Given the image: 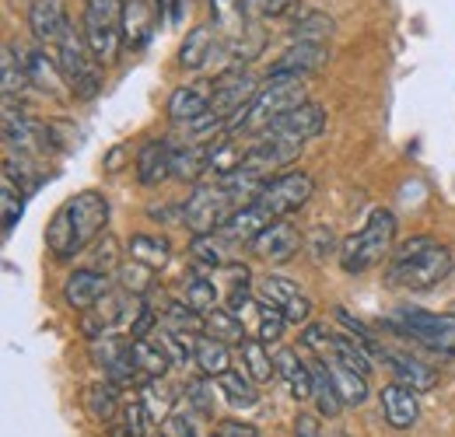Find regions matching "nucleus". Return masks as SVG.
Instances as JSON below:
<instances>
[{
  "label": "nucleus",
  "mask_w": 455,
  "mask_h": 437,
  "mask_svg": "<svg viewBox=\"0 0 455 437\" xmlns=\"http://www.w3.org/2000/svg\"><path fill=\"white\" fill-rule=\"evenodd\" d=\"M106 220H109V200L102 193L84 189V193L70 196L57 214L50 218V224H46V249H50V256L60 259V263L81 256L106 231Z\"/></svg>",
  "instance_id": "nucleus-1"
},
{
  "label": "nucleus",
  "mask_w": 455,
  "mask_h": 437,
  "mask_svg": "<svg viewBox=\"0 0 455 437\" xmlns=\"http://www.w3.org/2000/svg\"><path fill=\"white\" fill-rule=\"evenodd\" d=\"M452 252L427 238V234H417V238H406L393 252L389 259V283L403 287V290H431L438 283H445L452 276Z\"/></svg>",
  "instance_id": "nucleus-2"
},
{
  "label": "nucleus",
  "mask_w": 455,
  "mask_h": 437,
  "mask_svg": "<svg viewBox=\"0 0 455 437\" xmlns=\"http://www.w3.org/2000/svg\"><path fill=\"white\" fill-rule=\"evenodd\" d=\"M308 102V88L305 77H267V84L259 88V95L238 112L235 119H228V133H263L270 130L277 119H284L287 112Z\"/></svg>",
  "instance_id": "nucleus-3"
},
{
  "label": "nucleus",
  "mask_w": 455,
  "mask_h": 437,
  "mask_svg": "<svg viewBox=\"0 0 455 437\" xmlns=\"http://www.w3.org/2000/svg\"><path fill=\"white\" fill-rule=\"evenodd\" d=\"M393 242H396V214L393 211H375L368 224L350 234L340 245V266L343 274L357 276L368 274L371 266H379L386 256H393Z\"/></svg>",
  "instance_id": "nucleus-4"
},
{
  "label": "nucleus",
  "mask_w": 455,
  "mask_h": 437,
  "mask_svg": "<svg viewBox=\"0 0 455 437\" xmlns=\"http://www.w3.org/2000/svg\"><path fill=\"white\" fill-rule=\"evenodd\" d=\"M53 56H57L63 77H67V91H70L74 99L92 102V99L102 91V70H99L102 63L95 60V53H92V46H88V39H84L81 28L70 25V28L63 32V39L53 46Z\"/></svg>",
  "instance_id": "nucleus-5"
},
{
  "label": "nucleus",
  "mask_w": 455,
  "mask_h": 437,
  "mask_svg": "<svg viewBox=\"0 0 455 437\" xmlns=\"http://www.w3.org/2000/svg\"><path fill=\"white\" fill-rule=\"evenodd\" d=\"M81 32L99 63H116L123 50V0H84Z\"/></svg>",
  "instance_id": "nucleus-6"
},
{
  "label": "nucleus",
  "mask_w": 455,
  "mask_h": 437,
  "mask_svg": "<svg viewBox=\"0 0 455 437\" xmlns=\"http://www.w3.org/2000/svg\"><path fill=\"white\" fill-rule=\"evenodd\" d=\"M182 207H186L182 224H186L193 234H211V231H218V227L238 211V203L231 200V193L221 186V179H204V182H196L193 193H189V200H186Z\"/></svg>",
  "instance_id": "nucleus-7"
},
{
  "label": "nucleus",
  "mask_w": 455,
  "mask_h": 437,
  "mask_svg": "<svg viewBox=\"0 0 455 437\" xmlns=\"http://www.w3.org/2000/svg\"><path fill=\"white\" fill-rule=\"evenodd\" d=\"M396 326L406 336H413L417 343H424L427 350L455 357V312L435 315V312H420V308H399Z\"/></svg>",
  "instance_id": "nucleus-8"
},
{
  "label": "nucleus",
  "mask_w": 455,
  "mask_h": 437,
  "mask_svg": "<svg viewBox=\"0 0 455 437\" xmlns=\"http://www.w3.org/2000/svg\"><path fill=\"white\" fill-rule=\"evenodd\" d=\"M312 193H315V182H312L308 171H284V175H277V179H270L263 186V193L256 196V203L267 211L270 220H284L294 211H301Z\"/></svg>",
  "instance_id": "nucleus-9"
},
{
  "label": "nucleus",
  "mask_w": 455,
  "mask_h": 437,
  "mask_svg": "<svg viewBox=\"0 0 455 437\" xmlns=\"http://www.w3.org/2000/svg\"><path fill=\"white\" fill-rule=\"evenodd\" d=\"M256 95H259L256 77H252L249 70H242V67H231V70H225V74L211 84V112L221 115L228 123V119H235L238 112L245 109Z\"/></svg>",
  "instance_id": "nucleus-10"
},
{
  "label": "nucleus",
  "mask_w": 455,
  "mask_h": 437,
  "mask_svg": "<svg viewBox=\"0 0 455 437\" xmlns=\"http://www.w3.org/2000/svg\"><path fill=\"white\" fill-rule=\"evenodd\" d=\"M301 147H305V140H298V137H291L284 130L270 126V130H263V133L249 144L245 164H252L256 171L270 175V168H284V164L294 162V158L301 155Z\"/></svg>",
  "instance_id": "nucleus-11"
},
{
  "label": "nucleus",
  "mask_w": 455,
  "mask_h": 437,
  "mask_svg": "<svg viewBox=\"0 0 455 437\" xmlns=\"http://www.w3.org/2000/svg\"><path fill=\"white\" fill-rule=\"evenodd\" d=\"M130 315H133V294H126L123 287H109V290L102 294V301H99L92 312L81 315V332H84L88 339L106 336V332H113L116 326H123Z\"/></svg>",
  "instance_id": "nucleus-12"
},
{
  "label": "nucleus",
  "mask_w": 455,
  "mask_h": 437,
  "mask_svg": "<svg viewBox=\"0 0 455 437\" xmlns=\"http://www.w3.org/2000/svg\"><path fill=\"white\" fill-rule=\"evenodd\" d=\"M162 0H123V50H144L162 21Z\"/></svg>",
  "instance_id": "nucleus-13"
},
{
  "label": "nucleus",
  "mask_w": 455,
  "mask_h": 437,
  "mask_svg": "<svg viewBox=\"0 0 455 437\" xmlns=\"http://www.w3.org/2000/svg\"><path fill=\"white\" fill-rule=\"evenodd\" d=\"M109 287H113L109 274L84 266V270H74V274L63 280V301H67V308H74L77 315H84V312H92L102 301V294Z\"/></svg>",
  "instance_id": "nucleus-14"
},
{
  "label": "nucleus",
  "mask_w": 455,
  "mask_h": 437,
  "mask_svg": "<svg viewBox=\"0 0 455 437\" xmlns=\"http://www.w3.org/2000/svg\"><path fill=\"white\" fill-rule=\"evenodd\" d=\"M326 63H330L326 43H294L291 50L277 56V63L270 67V77H308Z\"/></svg>",
  "instance_id": "nucleus-15"
},
{
  "label": "nucleus",
  "mask_w": 455,
  "mask_h": 437,
  "mask_svg": "<svg viewBox=\"0 0 455 437\" xmlns=\"http://www.w3.org/2000/svg\"><path fill=\"white\" fill-rule=\"evenodd\" d=\"M298 249H301V234H298V227L287 218L274 220V224L252 242V252H256L259 259H267V263H287V259L298 256Z\"/></svg>",
  "instance_id": "nucleus-16"
},
{
  "label": "nucleus",
  "mask_w": 455,
  "mask_h": 437,
  "mask_svg": "<svg viewBox=\"0 0 455 437\" xmlns=\"http://www.w3.org/2000/svg\"><path fill=\"white\" fill-rule=\"evenodd\" d=\"M28 28L39 39V46H57L60 39H63V32L70 28V18H67L63 0H32V7H28Z\"/></svg>",
  "instance_id": "nucleus-17"
},
{
  "label": "nucleus",
  "mask_w": 455,
  "mask_h": 437,
  "mask_svg": "<svg viewBox=\"0 0 455 437\" xmlns=\"http://www.w3.org/2000/svg\"><path fill=\"white\" fill-rule=\"evenodd\" d=\"M382 413H386V424H389L393 431H410V427H417V420H420L417 392L403 382H389L382 388Z\"/></svg>",
  "instance_id": "nucleus-18"
},
{
  "label": "nucleus",
  "mask_w": 455,
  "mask_h": 437,
  "mask_svg": "<svg viewBox=\"0 0 455 437\" xmlns=\"http://www.w3.org/2000/svg\"><path fill=\"white\" fill-rule=\"evenodd\" d=\"M270 224H274V220L267 218V211H263L259 203H242L218 231H221V238L231 242V245H252Z\"/></svg>",
  "instance_id": "nucleus-19"
},
{
  "label": "nucleus",
  "mask_w": 455,
  "mask_h": 437,
  "mask_svg": "<svg viewBox=\"0 0 455 437\" xmlns=\"http://www.w3.org/2000/svg\"><path fill=\"white\" fill-rule=\"evenodd\" d=\"M218 56H221V32H218L214 25H196V28L182 39V46H179V67L200 70V67H207V63L218 60Z\"/></svg>",
  "instance_id": "nucleus-20"
},
{
  "label": "nucleus",
  "mask_w": 455,
  "mask_h": 437,
  "mask_svg": "<svg viewBox=\"0 0 455 437\" xmlns=\"http://www.w3.org/2000/svg\"><path fill=\"white\" fill-rule=\"evenodd\" d=\"M172 155H175L172 137L148 140L137 151V179H140V186H158V182L172 179Z\"/></svg>",
  "instance_id": "nucleus-21"
},
{
  "label": "nucleus",
  "mask_w": 455,
  "mask_h": 437,
  "mask_svg": "<svg viewBox=\"0 0 455 437\" xmlns=\"http://www.w3.org/2000/svg\"><path fill=\"white\" fill-rule=\"evenodd\" d=\"M379 357H382V361H389V368H393L396 382L410 385L413 392H427L431 385L438 382L435 368H431V364H424V361H417V357H410V354H399V350H386V346H382V354H379Z\"/></svg>",
  "instance_id": "nucleus-22"
},
{
  "label": "nucleus",
  "mask_w": 455,
  "mask_h": 437,
  "mask_svg": "<svg viewBox=\"0 0 455 437\" xmlns=\"http://www.w3.org/2000/svg\"><path fill=\"white\" fill-rule=\"evenodd\" d=\"M277 130H284L291 137H298V140H315L323 130H326V109L319 106V102H305V106H298L294 112H287L284 119H277L274 123Z\"/></svg>",
  "instance_id": "nucleus-23"
},
{
  "label": "nucleus",
  "mask_w": 455,
  "mask_h": 437,
  "mask_svg": "<svg viewBox=\"0 0 455 437\" xmlns=\"http://www.w3.org/2000/svg\"><path fill=\"white\" fill-rule=\"evenodd\" d=\"M274 364H277V375H281V378H287V388H291V395H294L298 402L312 399V388H315V371H312V368H305V364L298 361V354H294V350L281 346V350L274 354Z\"/></svg>",
  "instance_id": "nucleus-24"
},
{
  "label": "nucleus",
  "mask_w": 455,
  "mask_h": 437,
  "mask_svg": "<svg viewBox=\"0 0 455 437\" xmlns=\"http://www.w3.org/2000/svg\"><path fill=\"white\" fill-rule=\"evenodd\" d=\"M204 115H211V95L207 91H200V88H175L169 99V119L175 126H189V123H196V119H204Z\"/></svg>",
  "instance_id": "nucleus-25"
},
{
  "label": "nucleus",
  "mask_w": 455,
  "mask_h": 437,
  "mask_svg": "<svg viewBox=\"0 0 455 437\" xmlns=\"http://www.w3.org/2000/svg\"><path fill=\"white\" fill-rule=\"evenodd\" d=\"M25 63H28V81H32L43 95H60V84H67V77H63V70H60L57 56H50L39 46V50H32V53L25 56Z\"/></svg>",
  "instance_id": "nucleus-26"
},
{
  "label": "nucleus",
  "mask_w": 455,
  "mask_h": 437,
  "mask_svg": "<svg viewBox=\"0 0 455 437\" xmlns=\"http://www.w3.org/2000/svg\"><path fill=\"white\" fill-rule=\"evenodd\" d=\"M193 364L207 375V378H221L225 371H231V354H228V343L214 339V336H196V346H193Z\"/></svg>",
  "instance_id": "nucleus-27"
},
{
  "label": "nucleus",
  "mask_w": 455,
  "mask_h": 437,
  "mask_svg": "<svg viewBox=\"0 0 455 437\" xmlns=\"http://www.w3.org/2000/svg\"><path fill=\"white\" fill-rule=\"evenodd\" d=\"M25 84H32V81H28V63H25V56L18 53L11 43H4V50H0V88H4V99L21 95Z\"/></svg>",
  "instance_id": "nucleus-28"
},
{
  "label": "nucleus",
  "mask_w": 455,
  "mask_h": 437,
  "mask_svg": "<svg viewBox=\"0 0 455 437\" xmlns=\"http://www.w3.org/2000/svg\"><path fill=\"white\" fill-rule=\"evenodd\" d=\"M130 259H137L151 270H162L172 259V242L165 234H133L130 238Z\"/></svg>",
  "instance_id": "nucleus-29"
},
{
  "label": "nucleus",
  "mask_w": 455,
  "mask_h": 437,
  "mask_svg": "<svg viewBox=\"0 0 455 437\" xmlns=\"http://www.w3.org/2000/svg\"><path fill=\"white\" fill-rule=\"evenodd\" d=\"M333 18L323 11H298L291 21V43H326L333 36Z\"/></svg>",
  "instance_id": "nucleus-30"
},
{
  "label": "nucleus",
  "mask_w": 455,
  "mask_h": 437,
  "mask_svg": "<svg viewBox=\"0 0 455 437\" xmlns=\"http://www.w3.org/2000/svg\"><path fill=\"white\" fill-rule=\"evenodd\" d=\"M326 368H330V378H333L337 392H340L343 406H361V402L368 399V375L347 368L340 361H330Z\"/></svg>",
  "instance_id": "nucleus-31"
},
{
  "label": "nucleus",
  "mask_w": 455,
  "mask_h": 437,
  "mask_svg": "<svg viewBox=\"0 0 455 437\" xmlns=\"http://www.w3.org/2000/svg\"><path fill=\"white\" fill-rule=\"evenodd\" d=\"M242 364H245V375L256 385H267L277 375V364H274V354H267V343L263 339H245L242 346Z\"/></svg>",
  "instance_id": "nucleus-32"
},
{
  "label": "nucleus",
  "mask_w": 455,
  "mask_h": 437,
  "mask_svg": "<svg viewBox=\"0 0 455 437\" xmlns=\"http://www.w3.org/2000/svg\"><path fill=\"white\" fill-rule=\"evenodd\" d=\"M228 245L221 238V231H211V234H193V242H189V252H193V259L200 263V266H207V270H225L228 263Z\"/></svg>",
  "instance_id": "nucleus-33"
},
{
  "label": "nucleus",
  "mask_w": 455,
  "mask_h": 437,
  "mask_svg": "<svg viewBox=\"0 0 455 437\" xmlns=\"http://www.w3.org/2000/svg\"><path fill=\"white\" fill-rule=\"evenodd\" d=\"M25 200H28V193L18 186L14 175L4 171V179H0V218H4V234H11V231L18 227V220L25 218Z\"/></svg>",
  "instance_id": "nucleus-34"
},
{
  "label": "nucleus",
  "mask_w": 455,
  "mask_h": 437,
  "mask_svg": "<svg viewBox=\"0 0 455 437\" xmlns=\"http://www.w3.org/2000/svg\"><path fill=\"white\" fill-rule=\"evenodd\" d=\"M204 332L207 336H214V339H221V343H235V346H242L249 336H245V326H242V319L235 315V312H228V308H211L207 315H204Z\"/></svg>",
  "instance_id": "nucleus-35"
},
{
  "label": "nucleus",
  "mask_w": 455,
  "mask_h": 437,
  "mask_svg": "<svg viewBox=\"0 0 455 437\" xmlns=\"http://www.w3.org/2000/svg\"><path fill=\"white\" fill-rule=\"evenodd\" d=\"M249 158V147H242V140H228V137H218L211 144V175L214 179H225L231 171H238Z\"/></svg>",
  "instance_id": "nucleus-36"
},
{
  "label": "nucleus",
  "mask_w": 455,
  "mask_h": 437,
  "mask_svg": "<svg viewBox=\"0 0 455 437\" xmlns=\"http://www.w3.org/2000/svg\"><path fill=\"white\" fill-rule=\"evenodd\" d=\"M151 339L162 346V354L169 357V364L175 368H186L193 361V346H196V336H186V332H175L169 326H158L151 332Z\"/></svg>",
  "instance_id": "nucleus-37"
},
{
  "label": "nucleus",
  "mask_w": 455,
  "mask_h": 437,
  "mask_svg": "<svg viewBox=\"0 0 455 437\" xmlns=\"http://www.w3.org/2000/svg\"><path fill=\"white\" fill-rule=\"evenodd\" d=\"M330 357L347 364V368H354V371H361V375H371V350L357 336H333Z\"/></svg>",
  "instance_id": "nucleus-38"
},
{
  "label": "nucleus",
  "mask_w": 455,
  "mask_h": 437,
  "mask_svg": "<svg viewBox=\"0 0 455 437\" xmlns=\"http://www.w3.org/2000/svg\"><path fill=\"white\" fill-rule=\"evenodd\" d=\"M312 371H315V388H312V399H315L319 417H326V420L340 417L343 399H340V392H337V385H333V378H330V368H326V364H315Z\"/></svg>",
  "instance_id": "nucleus-39"
},
{
  "label": "nucleus",
  "mask_w": 455,
  "mask_h": 437,
  "mask_svg": "<svg viewBox=\"0 0 455 437\" xmlns=\"http://www.w3.org/2000/svg\"><path fill=\"white\" fill-rule=\"evenodd\" d=\"M130 350H133V364L140 368L144 378H162L169 371V357L162 354V346L155 339H130Z\"/></svg>",
  "instance_id": "nucleus-40"
},
{
  "label": "nucleus",
  "mask_w": 455,
  "mask_h": 437,
  "mask_svg": "<svg viewBox=\"0 0 455 437\" xmlns=\"http://www.w3.org/2000/svg\"><path fill=\"white\" fill-rule=\"evenodd\" d=\"M151 276H155L151 266L130 259V263H119V270H116V287H123V290L133 294V298H148V294L155 290V280H151Z\"/></svg>",
  "instance_id": "nucleus-41"
},
{
  "label": "nucleus",
  "mask_w": 455,
  "mask_h": 437,
  "mask_svg": "<svg viewBox=\"0 0 455 437\" xmlns=\"http://www.w3.org/2000/svg\"><path fill=\"white\" fill-rule=\"evenodd\" d=\"M116 388H119V385L106 382V385H92V388L84 392V406H88V413H92L95 420H102V424H113L116 420V413H119Z\"/></svg>",
  "instance_id": "nucleus-42"
},
{
  "label": "nucleus",
  "mask_w": 455,
  "mask_h": 437,
  "mask_svg": "<svg viewBox=\"0 0 455 437\" xmlns=\"http://www.w3.org/2000/svg\"><path fill=\"white\" fill-rule=\"evenodd\" d=\"M162 326L175 329V332H186V336H196V332H204V312L189 308L186 301H169L162 308Z\"/></svg>",
  "instance_id": "nucleus-43"
},
{
  "label": "nucleus",
  "mask_w": 455,
  "mask_h": 437,
  "mask_svg": "<svg viewBox=\"0 0 455 437\" xmlns=\"http://www.w3.org/2000/svg\"><path fill=\"white\" fill-rule=\"evenodd\" d=\"M221 392H225V399L231 406H242V409H249V406H256V399H259V392H256V382L249 378V375H238V371H225L221 378Z\"/></svg>",
  "instance_id": "nucleus-44"
},
{
  "label": "nucleus",
  "mask_w": 455,
  "mask_h": 437,
  "mask_svg": "<svg viewBox=\"0 0 455 437\" xmlns=\"http://www.w3.org/2000/svg\"><path fill=\"white\" fill-rule=\"evenodd\" d=\"M186 305L189 308H196V312H211V308H218V287H214V280H207V276H189L186 280Z\"/></svg>",
  "instance_id": "nucleus-45"
},
{
  "label": "nucleus",
  "mask_w": 455,
  "mask_h": 437,
  "mask_svg": "<svg viewBox=\"0 0 455 437\" xmlns=\"http://www.w3.org/2000/svg\"><path fill=\"white\" fill-rule=\"evenodd\" d=\"M151 424H158V420H155V413H151V406L144 399H133V402L123 406V427L133 437H148Z\"/></svg>",
  "instance_id": "nucleus-46"
},
{
  "label": "nucleus",
  "mask_w": 455,
  "mask_h": 437,
  "mask_svg": "<svg viewBox=\"0 0 455 437\" xmlns=\"http://www.w3.org/2000/svg\"><path fill=\"white\" fill-rule=\"evenodd\" d=\"M259 294H263V301H270V305H277V308H284L291 298H298L301 290H298V283L294 280H287L281 274H267L259 280Z\"/></svg>",
  "instance_id": "nucleus-47"
},
{
  "label": "nucleus",
  "mask_w": 455,
  "mask_h": 437,
  "mask_svg": "<svg viewBox=\"0 0 455 437\" xmlns=\"http://www.w3.org/2000/svg\"><path fill=\"white\" fill-rule=\"evenodd\" d=\"M242 11L249 21H267V18H281L298 11V0H242Z\"/></svg>",
  "instance_id": "nucleus-48"
},
{
  "label": "nucleus",
  "mask_w": 455,
  "mask_h": 437,
  "mask_svg": "<svg viewBox=\"0 0 455 437\" xmlns=\"http://www.w3.org/2000/svg\"><path fill=\"white\" fill-rule=\"evenodd\" d=\"M284 326H287V315H284V308H277V305H263L259 308V332H256V339H263L267 346L270 343H277L281 336H284Z\"/></svg>",
  "instance_id": "nucleus-49"
},
{
  "label": "nucleus",
  "mask_w": 455,
  "mask_h": 437,
  "mask_svg": "<svg viewBox=\"0 0 455 437\" xmlns=\"http://www.w3.org/2000/svg\"><path fill=\"white\" fill-rule=\"evenodd\" d=\"M162 431L169 437H200L196 431V409L186 402V409H172L169 417L162 420Z\"/></svg>",
  "instance_id": "nucleus-50"
},
{
  "label": "nucleus",
  "mask_w": 455,
  "mask_h": 437,
  "mask_svg": "<svg viewBox=\"0 0 455 437\" xmlns=\"http://www.w3.org/2000/svg\"><path fill=\"white\" fill-rule=\"evenodd\" d=\"M186 402H189L200 417H214V388L207 382V375H204V378H193V382L186 385Z\"/></svg>",
  "instance_id": "nucleus-51"
},
{
  "label": "nucleus",
  "mask_w": 455,
  "mask_h": 437,
  "mask_svg": "<svg viewBox=\"0 0 455 437\" xmlns=\"http://www.w3.org/2000/svg\"><path fill=\"white\" fill-rule=\"evenodd\" d=\"M92 270H102V274H109V270H119V242H116L113 234H102V242H95V249H92Z\"/></svg>",
  "instance_id": "nucleus-52"
},
{
  "label": "nucleus",
  "mask_w": 455,
  "mask_h": 437,
  "mask_svg": "<svg viewBox=\"0 0 455 437\" xmlns=\"http://www.w3.org/2000/svg\"><path fill=\"white\" fill-rule=\"evenodd\" d=\"M308 252H312V259H315V263H323V259H330V256L337 252V242H333V231H330V227H315V231L308 234Z\"/></svg>",
  "instance_id": "nucleus-53"
},
{
  "label": "nucleus",
  "mask_w": 455,
  "mask_h": 437,
  "mask_svg": "<svg viewBox=\"0 0 455 437\" xmlns=\"http://www.w3.org/2000/svg\"><path fill=\"white\" fill-rule=\"evenodd\" d=\"M284 315L291 326H308V319H312V301H308L305 294L291 298V301L284 305Z\"/></svg>",
  "instance_id": "nucleus-54"
},
{
  "label": "nucleus",
  "mask_w": 455,
  "mask_h": 437,
  "mask_svg": "<svg viewBox=\"0 0 455 437\" xmlns=\"http://www.w3.org/2000/svg\"><path fill=\"white\" fill-rule=\"evenodd\" d=\"M301 343H305L308 350L330 354V350H333V332H330L326 326H308L305 329V336H301Z\"/></svg>",
  "instance_id": "nucleus-55"
},
{
  "label": "nucleus",
  "mask_w": 455,
  "mask_h": 437,
  "mask_svg": "<svg viewBox=\"0 0 455 437\" xmlns=\"http://www.w3.org/2000/svg\"><path fill=\"white\" fill-rule=\"evenodd\" d=\"M218 434L221 437H259L252 424H242V420H225V424L218 427Z\"/></svg>",
  "instance_id": "nucleus-56"
},
{
  "label": "nucleus",
  "mask_w": 455,
  "mask_h": 437,
  "mask_svg": "<svg viewBox=\"0 0 455 437\" xmlns=\"http://www.w3.org/2000/svg\"><path fill=\"white\" fill-rule=\"evenodd\" d=\"M294 437H323L319 420H315V417H308V413H301V417L294 420Z\"/></svg>",
  "instance_id": "nucleus-57"
},
{
  "label": "nucleus",
  "mask_w": 455,
  "mask_h": 437,
  "mask_svg": "<svg viewBox=\"0 0 455 437\" xmlns=\"http://www.w3.org/2000/svg\"><path fill=\"white\" fill-rule=\"evenodd\" d=\"M189 4H193V0H175V14H172V18H182V14H186V7H189Z\"/></svg>",
  "instance_id": "nucleus-58"
},
{
  "label": "nucleus",
  "mask_w": 455,
  "mask_h": 437,
  "mask_svg": "<svg viewBox=\"0 0 455 437\" xmlns=\"http://www.w3.org/2000/svg\"><path fill=\"white\" fill-rule=\"evenodd\" d=\"M109 437H133V434H130V431H126V427L119 424V427H113V434H109Z\"/></svg>",
  "instance_id": "nucleus-59"
},
{
  "label": "nucleus",
  "mask_w": 455,
  "mask_h": 437,
  "mask_svg": "<svg viewBox=\"0 0 455 437\" xmlns=\"http://www.w3.org/2000/svg\"><path fill=\"white\" fill-rule=\"evenodd\" d=\"M326 437H347V434H326Z\"/></svg>",
  "instance_id": "nucleus-60"
},
{
  "label": "nucleus",
  "mask_w": 455,
  "mask_h": 437,
  "mask_svg": "<svg viewBox=\"0 0 455 437\" xmlns=\"http://www.w3.org/2000/svg\"><path fill=\"white\" fill-rule=\"evenodd\" d=\"M158 437H169V434H165V431H162V434H158Z\"/></svg>",
  "instance_id": "nucleus-61"
},
{
  "label": "nucleus",
  "mask_w": 455,
  "mask_h": 437,
  "mask_svg": "<svg viewBox=\"0 0 455 437\" xmlns=\"http://www.w3.org/2000/svg\"><path fill=\"white\" fill-rule=\"evenodd\" d=\"M214 437H221V434H214Z\"/></svg>",
  "instance_id": "nucleus-62"
}]
</instances>
